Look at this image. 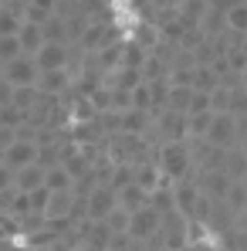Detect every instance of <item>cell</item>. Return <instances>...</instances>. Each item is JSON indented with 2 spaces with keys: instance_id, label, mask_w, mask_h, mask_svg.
<instances>
[{
  "instance_id": "1",
  "label": "cell",
  "mask_w": 247,
  "mask_h": 251,
  "mask_svg": "<svg viewBox=\"0 0 247 251\" xmlns=\"http://www.w3.org/2000/svg\"><path fill=\"white\" fill-rule=\"evenodd\" d=\"M156 163L169 180H180L193 170V146H190V136L186 139H169L156 146Z\"/></svg>"
},
{
  "instance_id": "2",
  "label": "cell",
  "mask_w": 247,
  "mask_h": 251,
  "mask_svg": "<svg viewBox=\"0 0 247 251\" xmlns=\"http://www.w3.org/2000/svg\"><path fill=\"white\" fill-rule=\"evenodd\" d=\"M206 143L220 146V150H234L237 139H241V129H237V112H213V123L203 136Z\"/></svg>"
},
{
  "instance_id": "3",
  "label": "cell",
  "mask_w": 247,
  "mask_h": 251,
  "mask_svg": "<svg viewBox=\"0 0 247 251\" xmlns=\"http://www.w3.org/2000/svg\"><path fill=\"white\" fill-rule=\"evenodd\" d=\"M159 221H163V214L153 207V204H142L139 210H132L129 214V234L135 238V241H149L156 231H159Z\"/></svg>"
},
{
  "instance_id": "4",
  "label": "cell",
  "mask_w": 247,
  "mask_h": 251,
  "mask_svg": "<svg viewBox=\"0 0 247 251\" xmlns=\"http://www.w3.org/2000/svg\"><path fill=\"white\" fill-rule=\"evenodd\" d=\"M119 204V190L112 187V183H95L91 187V194L85 197V217H91V221H102L109 210Z\"/></svg>"
},
{
  "instance_id": "5",
  "label": "cell",
  "mask_w": 247,
  "mask_h": 251,
  "mask_svg": "<svg viewBox=\"0 0 247 251\" xmlns=\"http://www.w3.org/2000/svg\"><path fill=\"white\" fill-rule=\"evenodd\" d=\"M0 72H3V78L10 85H38V75H41L34 54H17L14 61L0 65Z\"/></svg>"
},
{
  "instance_id": "6",
  "label": "cell",
  "mask_w": 247,
  "mask_h": 251,
  "mask_svg": "<svg viewBox=\"0 0 247 251\" xmlns=\"http://www.w3.org/2000/svg\"><path fill=\"white\" fill-rule=\"evenodd\" d=\"M71 85H75V72H71V65H65V68H47L38 75V88H41L44 95H68L71 92Z\"/></svg>"
},
{
  "instance_id": "7",
  "label": "cell",
  "mask_w": 247,
  "mask_h": 251,
  "mask_svg": "<svg viewBox=\"0 0 247 251\" xmlns=\"http://www.w3.org/2000/svg\"><path fill=\"white\" fill-rule=\"evenodd\" d=\"M34 61H38L41 72H47V68H65V65H71V48L65 41H44L34 51Z\"/></svg>"
},
{
  "instance_id": "8",
  "label": "cell",
  "mask_w": 247,
  "mask_h": 251,
  "mask_svg": "<svg viewBox=\"0 0 247 251\" xmlns=\"http://www.w3.org/2000/svg\"><path fill=\"white\" fill-rule=\"evenodd\" d=\"M75 210H78V194H75V187H68V190H51V197H47V204H44V217H47V221L75 217Z\"/></svg>"
},
{
  "instance_id": "9",
  "label": "cell",
  "mask_w": 247,
  "mask_h": 251,
  "mask_svg": "<svg viewBox=\"0 0 247 251\" xmlns=\"http://www.w3.org/2000/svg\"><path fill=\"white\" fill-rule=\"evenodd\" d=\"M38 153H41V143H34V139H14L3 150V163L10 170H21V167H27V163H34Z\"/></svg>"
},
{
  "instance_id": "10",
  "label": "cell",
  "mask_w": 247,
  "mask_h": 251,
  "mask_svg": "<svg viewBox=\"0 0 247 251\" xmlns=\"http://www.w3.org/2000/svg\"><path fill=\"white\" fill-rule=\"evenodd\" d=\"M119 112V132H149L153 129V112L149 109H135V105H129V109H115Z\"/></svg>"
},
{
  "instance_id": "11",
  "label": "cell",
  "mask_w": 247,
  "mask_h": 251,
  "mask_svg": "<svg viewBox=\"0 0 247 251\" xmlns=\"http://www.w3.org/2000/svg\"><path fill=\"white\" fill-rule=\"evenodd\" d=\"M44 170H47V167H44L41 160H34V163H27V167L14 170V187L24 190V194L34 190V187H41V183H44Z\"/></svg>"
},
{
  "instance_id": "12",
  "label": "cell",
  "mask_w": 247,
  "mask_h": 251,
  "mask_svg": "<svg viewBox=\"0 0 247 251\" xmlns=\"http://www.w3.org/2000/svg\"><path fill=\"white\" fill-rule=\"evenodd\" d=\"M41 31H44V41H65V44H68L71 38H75V34H71L68 17H65V14H58V10H54V14L41 24Z\"/></svg>"
},
{
  "instance_id": "13",
  "label": "cell",
  "mask_w": 247,
  "mask_h": 251,
  "mask_svg": "<svg viewBox=\"0 0 247 251\" xmlns=\"http://www.w3.org/2000/svg\"><path fill=\"white\" fill-rule=\"evenodd\" d=\"M142 204H149V190L146 187H139L135 180H129L125 187H119V207H125L132 214V210H139Z\"/></svg>"
},
{
  "instance_id": "14",
  "label": "cell",
  "mask_w": 247,
  "mask_h": 251,
  "mask_svg": "<svg viewBox=\"0 0 247 251\" xmlns=\"http://www.w3.org/2000/svg\"><path fill=\"white\" fill-rule=\"evenodd\" d=\"M163 170H159V163L156 160H142V163H135V183L139 187H146V190H153L156 183H163Z\"/></svg>"
},
{
  "instance_id": "15",
  "label": "cell",
  "mask_w": 247,
  "mask_h": 251,
  "mask_svg": "<svg viewBox=\"0 0 247 251\" xmlns=\"http://www.w3.org/2000/svg\"><path fill=\"white\" fill-rule=\"evenodd\" d=\"M44 99V92L38 85H14V105L17 109H24V112H31V109H38V102Z\"/></svg>"
},
{
  "instance_id": "16",
  "label": "cell",
  "mask_w": 247,
  "mask_h": 251,
  "mask_svg": "<svg viewBox=\"0 0 247 251\" xmlns=\"http://www.w3.org/2000/svg\"><path fill=\"white\" fill-rule=\"evenodd\" d=\"M17 38H21V48H24V54H34L38 48L44 44V31L41 24H34V21H24L21 24V31H17Z\"/></svg>"
},
{
  "instance_id": "17",
  "label": "cell",
  "mask_w": 247,
  "mask_h": 251,
  "mask_svg": "<svg viewBox=\"0 0 247 251\" xmlns=\"http://www.w3.org/2000/svg\"><path fill=\"white\" fill-rule=\"evenodd\" d=\"M44 187L47 190H68V187H75V180H71V173L61 163H51V167L44 170Z\"/></svg>"
},
{
  "instance_id": "18",
  "label": "cell",
  "mask_w": 247,
  "mask_h": 251,
  "mask_svg": "<svg viewBox=\"0 0 247 251\" xmlns=\"http://www.w3.org/2000/svg\"><path fill=\"white\" fill-rule=\"evenodd\" d=\"M210 123H213V109H206V112H186V136L190 139H203Z\"/></svg>"
},
{
  "instance_id": "19",
  "label": "cell",
  "mask_w": 247,
  "mask_h": 251,
  "mask_svg": "<svg viewBox=\"0 0 247 251\" xmlns=\"http://www.w3.org/2000/svg\"><path fill=\"white\" fill-rule=\"evenodd\" d=\"M220 85V72L213 65H193V88H217Z\"/></svg>"
},
{
  "instance_id": "20",
  "label": "cell",
  "mask_w": 247,
  "mask_h": 251,
  "mask_svg": "<svg viewBox=\"0 0 247 251\" xmlns=\"http://www.w3.org/2000/svg\"><path fill=\"white\" fill-rule=\"evenodd\" d=\"M224 201H227V207L234 210V214H241V210L247 207V187H244V180H230V187H227Z\"/></svg>"
},
{
  "instance_id": "21",
  "label": "cell",
  "mask_w": 247,
  "mask_h": 251,
  "mask_svg": "<svg viewBox=\"0 0 247 251\" xmlns=\"http://www.w3.org/2000/svg\"><path fill=\"white\" fill-rule=\"evenodd\" d=\"M227 31L247 34V0H237L234 7H227Z\"/></svg>"
},
{
  "instance_id": "22",
  "label": "cell",
  "mask_w": 247,
  "mask_h": 251,
  "mask_svg": "<svg viewBox=\"0 0 247 251\" xmlns=\"http://www.w3.org/2000/svg\"><path fill=\"white\" fill-rule=\"evenodd\" d=\"M224 173L230 176V180H241L247 173V156L234 146V150H227V163H224Z\"/></svg>"
},
{
  "instance_id": "23",
  "label": "cell",
  "mask_w": 247,
  "mask_h": 251,
  "mask_svg": "<svg viewBox=\"0 0 247 251\" xmlns=\"http://www.w3.org/2000/svg\"><path fill=\"white\" fill-rule=\"evenodd\" d=\"M17 54H24V48H21V38H17V34H0V65L14 61Z\"/></svg>"
},
{
  "instance_id": "24",
  "label": "cell",
  "mask_w": 247,
  "mask_h": 251,
  "mask_svg": "<svg viewBox=\"0 0 247 251\" xmlns=\"http://www.w3.org/2000/svg\"><path fill=\"white\" fill-rule=\"evenodd\" d=\"M102 224H105L109 231H125V227H129V210L115 204V207H112L109 214H105V217H102Z\"/></svg>"
},
{
  "instance_id": "25",
  "label": "cell",
  "mask_w": 247,
  "mask_h": 251,
  "mask_svg": "<svg viewBox=\"0 0 247 251\" xmlns=\"http://www.w3.org/2000/svg\"><path fill=\"white\" fill-rule=\"evenodd\" d=\"M210 109H213V112H230V88H227V85L210 88Z\"/></svg>"
},
{
  "instance_id": "26",
  "label": "cell",
  "mask_w": 247,
  "mask_h": 251,
  "mask_svg": "<svg viewBox=\"0 0 247 251\" xmlns=\"http://www.w3.org/2000/svg\"><path fill=\"white\" fill-rule=\"evenodd\" d=\"M132 105H135V109H149V112H153V88H149V82L132 85Z\"/></svg>"
},
{
  "instance_id": "27",
  "label": "cell",
  "mask_w": 247,
  "mask_h": 251,
  "mask_svg": "<svg viewBox=\"0 0 247 251\" xmlns=\"http://www.w3.org/2000/svg\"><path fill=\"white\" fill-rule=\"evenodd\" d=\"M21 24H24V17H21V14H14V10H7V7H0V34H17V31H21Z\"/></svg>"
},
{
  "instance_id": "28",
  "label": "cell",
  "mask_w": 247,
  "mask_h": 251,
  "mask_svg": "<svg viewBox=\"0 0 247 251\" xmlns=\"http://www.w3.org/2000/svg\"><path fill=\"white\" fill-rule=\"evenodd\" d=\"M210 109V92L206 88H193L190 92V109L186 112H206Z\"/></svg>"
},
{
  "instance_id": "29",
  "label": "cell",
  "mask_w": 247,
  "mask_h": 251,
  "mask_svg": "<svg viewBox=\"0 0 247 251\" xmlns=\"http://www.w3.org/2000/svg\"><path fill=\"white\" fill-rule=\"evenodd\" d=\"M132 105V88H112V109H129Z\"/></svg>"
},
{
  "instance_id": "30",
  "label": "cell",
  "mask_w": 247,
  "mask_h": 251,
  "mask_svg": "<svg viewBox=\"0 0 247 251\" xmlns=\"http://www.w3.org/2000/svg\"><path fill=\"white\" fill-rule=\"evenodd\" d=\"M14 139H17V126H0V146L7 150Z\"/></svg>"
},
{
  "instance_id": "31",
  "label": "cell",
  "mask_w": 247,
  "mask_h": 251,
  "mask_svg": "<svg viewBox=\"0 0 247 251\" xmlns=\"http://www.w3.org/2000/svg\"><path fill=\"white\" fill-rule=\"evenodd\" d=\"M3 187H14V170L7 167V163H0V190Z\"/></svg>"
},
{
  "instance_id": "32",
  "label": "cell",
  "mask_w": 247,
  "mask_h": 251,
  "mask_svg": "<svg viewBox=\"0 0 247 251\" xmlns=\"http://www.w3.org/2000/svg\"><path fill=\"white\" fill-rule=\"evenodd\" d=\"M234 227H241V231L247 234V210H241V214L234 217Z\"/></svg>"
},
{
  "instance_id": "33",
  "label": "cell",
  "mask_w": 247,
  "mask_h": 251,
  "mask_svg": "<svg viewBox=\"0 0 247 251\" xmlns=\"http://www.w3.org/2000/svg\"><path fill=\"white\" fill-rule=\"evenodd\" d=\"M206 3H210V7H220V10H227V7H234L237 0H206Z\"/></svg>"
},
{
  "instance_id": "34",
  "label": "cell",
  "mask_w": 247,
  "mask_h": 251,
  "mask_svg": "<svg viewBox=\"0 0 247 251\" xmlns=\"http://www.w3.org/2000/svg\"><path fill=\"white\" fill-rule=\"evenodd\" d=\"M237 150H241V153H244V156H247V132H244V136H241V139H237Z\"/></svg>"
},
{
  "instance_id": "35",
  "label": "cell",
  "mask_w": 247,
  "mask_h": 251,
  "mask_svg": "<svg viewBox=\"0 0 247 251\" xmlns=\"http://www.w3.org/2000/svg\"><path fill=\"white\" fill-rule=\"evenodd\" d=\"M0 163H3V146H0Z\"/></svg>"
},
{
  "instance_id": "36",
  "label": "cell",
  "mask_w": 247,
  "mask_h": 251,
  "mask_svg": "<svg viewBox=\"0 0 247 251\" xmlns=\"http://www.w3.org/2000/svg\"><path fill=\"white\" fill-rule=\"evenodd\" d=\"M241 180H244V187H247V173H244V176H241Z\"/></svg>"
},
{
  "instance_id": "37",
  "label": "cell",
  "mask_w": 247,
  "mask_h": 251,
  "mask_svg": "<svg viewBox=\"0 0 247 251\" xmlns=\"http://www.w3.org/2000/svg\"><path fill=\"white\" fill-rule=\"evenodd\" d=\"M0 3H3V0H0Z\"/></svg>"
}]
</instances>
